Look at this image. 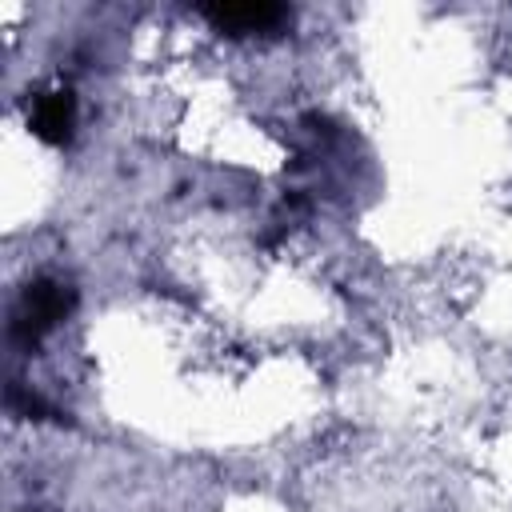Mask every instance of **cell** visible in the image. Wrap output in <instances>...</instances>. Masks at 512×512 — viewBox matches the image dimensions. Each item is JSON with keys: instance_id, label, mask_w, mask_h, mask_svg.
Returning <instances> with one entry per match:
<instances>
[{"instance_id": "1", "label": "cell", "mask_w": 512, "mask_h": 512, "mask_svg": "<svg viewBox=\"0 0 512 512\" xmlns=\"http://www.w3.org/2000/svg\"><path fill=\"white\" fill-rule=\"evenodd\" d=\"M28 128L32 136L48 144H64L76 128V96L68 88H48L28 104Z\"/></svg>"}]
</instances>
